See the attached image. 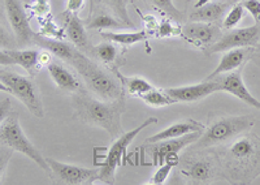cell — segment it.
<instances>
[{
    "label": "cell",
    "mask_w": 260,
    "mask_h": 185,
    "mask_svg": "<svg viewBox=\"0 0 260 185\" xmlns=\"http://www.w3.org/2000/svg\"><path fill=\"white\" fill-rule=\"evenodd\" d=\"M224 175L233 184H251L260 176V137L238 136L222 151Z\"/></svg>",
    "instance_id": "obj_1"
},
{
    "label": "cell",
    "mask_w": 260,
    "mask_h": 185,
    "mask_svg": "<svg viewBox=\"0 0 260 185\" xmlns=\"http://www.w3.org/2000/svg\"><path fill=\"white\" fill-rule=\"evenodd\" d=\"M74 106L78 111V116L83 121L101 127L113 137H117L121 132V114L124 111L122 98L117 101H98L91 97L80 96L74 99Z\"/></svg>",
    "instance_id": "obj_2"
},
{
    "label": "cell",
    "mask_w": 260,
    "mask_h": 185,
    "mask_svg": "<svg viewBox=\"0 0 260 185\" xmlns=\"http://www.w3.org/2000/svg\"><path fill=\"white\" fill-rule=\"evenodd\" d=\"M72 66L83 78L85 84L90 90L103 101H117L122 98V85L112 75L92 63L89 57H86L78 51L76 57L72 60Z\"/></svg>",
    "instance_id": "obj_3"
},
{
    "label": "cell",
    "mask_w": 260,
    "mask_h": 185,
    "mask_svg": "<svg viewBox=\"0 0 260 185\" xmlns=\"http://www.w3.org/2000/svg\"><path fill=\"white\" fill-rule=\"evenodd\" d=\"M255 124V119L251 116H228L217 119L202 132L201 137L192 143L194 149H208L225 143L242 135Z\"/></svg>",
    "instance_id": "obj_4"
},
{
    "label": "cell",
    "mask_w": 260,
    "mask_h": 185,
    "mask_svg": "<svg viewBox=\"0 0 260 185\" xmlns=\"http://www.w3.org/2000/svg\"><path fill=\"white\" fill-rule=\"evenodd\" d=\"M156 117L146 119L141 126L132 129V131L126 132L125 135L120 136V137L116 140V142L111 146L110 150L104 149L106 156H101V152H99V158L102 159L94 161L95 166L99 167V181H103L104 184H115L116 171H117V168L121 166L122 159L126 157L127 146L133 142V140L138 136V133H141L146 127H150L152 126V124H156Z\"/></svg>",
    "instance_id": "obj_5"
},
{
    "label": "cell",
    "mask_w": 260,
    "mask_h": 185,
    "mask_svg": "<svg viewBox=\"0 0 260 185\" xmlns=\"http://www.w3.org/2000/svg\"><path fill=\"white\" fill-rule=\"evenodd\" d=\"M0 145L18 151L31 159L37 166L51 175V168L47 163V159L42 157L41 152L32 145L31 141L26 137L22 128H21L20 120L17 112H11L7 119L0 126Z\"/></svg>",
    "instance_id": "obj_6"
},
{
    "label": "cell",
    "mask_w": 260,
    "mask_h": 185,
    "mask_svg": "<svg viewBox=\"0 0 260 185\" xmlns=\"http://www.w3.org/2000/svg\"><path fill=\"white\" fill-rule=\"evenodd\" d=\"M0 81L11 89V94L20 99L34 116L39 119L45 117L46 112L39 97L38 87L29 77L18 75L15 72L0 69Z\"/></svg>",
    "instance_id": "obj_7"
},
{
    "label": "cell",
    "mask_w": 260,
    "mask_h": 185,
    "mask_svg": "<svg viewBox=\"0 0 260 185\" xmlns=\"http://www.w3.org/2000/svg\"><path fill=\"white\" fill-rule=\"evenodd\" d=\"M51 168V176L59 184L87 185L99 181V168H85L46 158Z\"/></svg>",
    "instance_id": "obj_8"
},
{
    "label": "cell",
    "mask_w": 260,
    "mask_h": 185,
    "mask_svg": "<svg viewBox=\"0 0 260 185\" xmlns=\"http://www.w3.org/2000/svg\"><path fill=\"white\" fill-rule=\"evenodd\" d=\"M260 42V24L242 29H232L221 34L211 46V52H225L232 48L255 47Z\"/></svg>",
    "instance_id": "obj_9"
},
{
    "label": "cell",
    "mask_w": 260,
    "mask_h": 185,
    "mask_svg": "<svg viewBox=\"0 0 260 185\" xmlns=\"http://www.w3.org/2000/svg\"><path fill=\"white\" fill-rule=\"evenodd\" d=\"M4 8H6L9 25L17 38L18 45H26V43L32 42L36 36L30 26L29 18L21 0H4Z\"/></svg>",
    "instance_id": "obj_10"
},
{
    "label": "cell",
    "mask_w": 260,
    "mask_h": 185,
    "mask_svg": "<svg viewBox=\"0 0 260 185\" xmlns=\"http://www.w3.org/2000/svg\"><path fill=\"white\" fill-rule=\"evenodd\" d=\"M202 132L203 131L191 132V133L183 135L181 137L168 138V140L152 142L148 146V151H150L151 157H152V163L155 166H161L168 154H171V152H178L185 149V147L192 145L195 141L201 137Z\"/></svg>",
    "instance_id": "obj_11"
},
{
    "label": "cell",
    "mask_w": 260,
    "mask_h": 185,
    "mask_svg": "<svg viewBox=\"0 0 260 185\" xmlns=\"http://www.w3.org/2000/svg\"><path fill=\"white\" fill-rule=\"evenodd\" d=\"M212 80H216L219 82L220 91L229 92V94L234 96L236 98L241 99L242 102L247 103L248 106L260 110V101L255 98V96H252L251 92L248 91V89L246 87L245 82L242 80L240 68L236 69V71L229 72V73H225V75L217 76V77L212 78Z\"/></svg>",
    "instance_id": "obj_12"
},
{
    "label": "cell",
    "mask_w": 260,
    "mask_h": 185,
    "mask_svg": "<svg viewBox=\"0 0 260 185\" xmlns=\"http://www.w3.org/2000/svg\"><path fill=\"white\" fill-rule=\"evenodd\" d=\"M166 91L176 102H195L206 98L213 92L220 91V86L216 80H206L203 82L189 85V86L172 87V89H167Z\"/></svg>",
    "instance_id": "obj_13"
},
{
    "label": "cell",
    "mask_w": 260,
    "mask_h": 185,
    "mask_svg": "<svg viewBox=\"0 0 260 185\" xmlns=\"http://www.w3.org/2000/svg\"><path fill=\"white\" fill-rule=\"evenodd\" d=\"M181 36L190 43L207 46L213 45L221 37V32L211 22H192L183 27Z\"/></svg>",
    "instance_id": "obj_14"
},
{
    "label": "cell",
    "mask_w": 260,
    "mask_h": 185,
    "mask_svg": "<svg viewBox=\"0 0 260 185\" xmlns=\"http://www.w3.org/2000/svg\"><path fill=\"white\" fill-rule=\"evenodd\" d=\"M252 52H254L252 47L232 48V50L225 51L224 56L221 57L220 63L211 72L206 80H212L217 76L225 75V73H229V72L241 68L245 64V61H247L248 57L251 56Z\"/></svg>",
    "instance_id": "obj_15"
},
{
    "label": "cell",
    "mask_w": 260,
    "mask_h": 185,
    "mask_svg": "<svg viewBox=\"0 0 260 185\" xmlns=\"http://www.w3.org/2000/svg\"><path fill=\"white\" fill-rule=\"evenodd\" d=\"M47 69L53 82L56 84L57 87H60L64 91L80 92L83 90L80 80L60 61H50Z\"/></svg>",
    "instance_id": "obj_16"
},
{
    "label": "cell",
    "mask_w": 260,
    "mask_h": 185,
    "mask_svg": "<svg viewBox=\"0 0 260 185\" xmlns=\"http://www.w3.org/2000/svg\"><path fill=\"white\" fill-rule=\"evenodd\" d=\"M232 4L224 0V2H211V3L203 4L201 7L194 8L190 15V20L192 22H215L219 21L224 16L228 9L231 8Z\"/></svg>",
    "instance_id": "obj_17"
},
{
    "label": "cell",
    "mask_w": 260,
    "mask_h": 185,
    "mask_svg": "<svg viewBox=\"0 0 260 185\" xmlns=\"http://www.w3.org/2000/svg\"><path fill=\"white\" fill-rule=\"evenodd\" d=\"M204 126L202 122L195 121V120H186V121H178L172 124V126L167 127L166 129L160 131L159 133L154 135L147 140V143L157 142V141L168 140V138H176L181 137L183 135L191 133V132L203 131Z\"/></svg>",
    "instance_id": "obj_18"
},
{
    "label": "cell",
    "mask_w": 260,
    "mask_h": 185,
    "mask_svg": "<svg viewBox=\"0 0 260 185\" xmlns=\"http://www.w3.org/2000/svg\"><path fill=\"white\" fill-rule=\"evenodd\" d=\"M65 22H67V36H68L69 41L76 47L80 48V50H91L92 47L90 46L89 36L86 33L85 26H83L82 21H81L80 18L74 15V13L67 12Z\"/></svg>",
    "instance_id": "obj_19"
},
{
    "label": "cell",
    "mask_w": 260,
    "mask_h": 185,
    "mask_svg": "<svg viewBox=\"0 0 260 185\" xmlns=\"http://www.w3.org/2000/svg\"><path fill=\"white\" fill-rule=\"evenodd\" d=\"M34 42L38 43L43 48L57 56L59 59L64 60L67 63H72V60L76 57L78 50L73 47L69 43H65L60 39H51V38H43V37H34Z\"/></svg>",
    "instance_id": "obj_20"
},
{
    "label": "cell",
    "mask_w": 260,
    "mask_h": 185,
    "mask_svg": "<svg viewBox=\"0 0 260 185\" xmlns=\"http://www.w3.org/2000/svg\"><path fill=\"white\" fill-rule=\"evenodd\" d=\"M186 175L194 182L198 184H207L212 180V176L215 175V167L210 159H195L189 164L186 170Z\"/></svg>",
    "instance_id": "obj_21"
},
{
    "label": "cell",
    "mask_w": 260,
    "mask_h": 185,
    "mask_svg": "<svg viewBox=\"0 0 260 185\" xmlns=\"http://www.w3.org/2000/svg\"><path fill=\"white\" fill-rule=\"evenodd\" d=\"M7 54L12 57L15 64H18L20 67L29 72L30 75H34L37 67L39 66V52L36 50H6Z\"/></svg>",
    "instance_id": "obj_22"
},
{
    "label": "cell",
    "mask_w": 260,
    "mask_h": 185,
    "mask_svg": "<svg viewBox=\"0 0 260 185\" xmlns=\"http://www.w3.org/2000/svg\"><path fill=\"white\" fill-rule=\"evenodd\" d=\"M102 37L112 43L133 46L146 39L145 32H102Z\"/></svg>",
    "instance_id": "obj_23"
},
{
    "label": "cell",
    "mask_w": 260,
    "mask_h": 185,
    "mask_svg": "<svg viewBox=\"0 0 260 185\" xmlns=\"http://www.w3.org/2000/svg\"><path fill=\"white\" fill-rule=\"evenodd\" d=\"M117 77L121 82L122 87L127 90L129 94L132 96L139 97L145 94V92L150 91L151 89H154V86L148 82L147 80L142 77H136V76H132V77H126V76H122L121 73H118L117 72Z\"/></svg>",
    "instance_id": "obj_24"
},
{
    "label": "cell",
    "mask_w": 260,
    "mask_h": 185,
    "mask_svg": "<svg viewBox=\"0 0 260 185\" xmlns=\"http://www.w3.org/2000/svg\"><path fill=\"white\" fill-rule=\"evenodd\" d=\"M139 98L142 99L145 103H147L148 106H152V107H166V106L177 103L166 90L151 89L150 91L139 96Z\"/></svg>",
    "instance_id": "obj_25"
},
{
    "label": "cell",
    "mask_w": 260,
    "mask_h": 185,
    "mask_svg": "<svg viewBox=\"0 0 260 185\" xmlns=\"http://www.w3.org/2000/svg\"><path fill=\"white\" fill-rule=\"evenodd\" d=\"M91 52L104 64H112L117 57V48L110 41L92 47Z\"/></svg>",
    "instance_id": "obj_26"
},
{
    "label": "cell",
    "mask_w": 260,
    "mask_h": 185,
    "mask_svg": "<svg viewBox=\"0 0 260 185\" xmlns=\"http://www.w3.org/2000/svg\"><path fill=\"white\" fill-rule=\"evenodd\" d=\"M125 25L120 20H116L112 16L107 15V13H101V15L95 16L90 21L89 27L95 30H107V29H121Z\"/></svg>",
    "instance_id": "obj_27"
},
{
    "label": "cell",
    "mask_w": 260,
    "mask_h": 185,
    "mask_svg": "<svg viewBox=\"0 0 260 185\" xmlns=\"http://www.w3.org/2000/svg\"><path fill=\"white\" fill-rule=\"evenodd\" d=\"M245 17V8H243L242 3L232 4L231 8L228 9V13L224 18V27L226 30H232L242 21V18Z\"/></svg>",
    "instance_id": "obj_28"
},
{
    "label": "cell",
    "mask_w": 260,
    "mask_h": 185,
    "mask_svg": "<svg viewBox=\"0 0 260 185\" xmlns=\"http://www.w3.org/2000/svg\"><path fill=\"white\" fill-rule=\"evenodd\" d=\"M154 7H156L157 9L162 11L166 15L171 16L173 20L176 21H181L182 20V13L177 9V7L173 4L172 0H148Z\"/></svg>",
    "instance_id": "obj_29"
},
{
    "label": "cell",
    "mask_w": 260,
    "mask_h": 185,
    "mask_svg": "<svg viewBox=\"0 0 260 185\" xmlns=\"http://www.w3.org/2000/svg\"><path fill=\"white\" fill-rule=\"evenodd\" d=\"M111 8L113 9V12L118 16L120 21L124 22L125 26L133 27V24H132V20L129 17V13H127L126 8V0H108Z\"/></svg>",
    "instance_id": "obj_30"
},
{
    "label": "cell",
    "mask_w": 260,
    "mask_h": 185,
    "mask_svg": "<svg viewBox=\"0 0 260 185\" xmlns=\"http://www.w3.org/2000/svg\"><path fill=\"white\" fill-rule=\"evenodd\" d=\"M172 166L168 163H162L161 166H160L159 168H157V171L155 172V175L152 176V180H151L148 184H152V185H161L166 182V180L168 179L169 173H171L172 171Z\"/></svg>",
    "instance_id": "obj_31"
},
{
    "label": "cell",
    "mask_w": 260,
    "mask_h": 185,
    "mask_svg": "<svg viewBox=\"0 0 260 185\" xmlns=\"http://www.w3.org/2000/svg\"><path fill=\"white\" fill-rule=\"evenodd\" d=\"M241 3L245 11L254 17L255 22L260 24V0H242Z\"/></svg>",
    "instance_id": "obj_32"
},
{
    "label": "cell",
    "mask_w": 260,
    "mask_h": 185,
    "mask_svg": "<svg viewBox=\"0 0 260 185\" xmlns=\"http://www.w3.org/2000/svg\"><path fill=\"white\" fill-rule=\"evenodd\" d=\"M160 37H171V36H180L182 33V29L180 27H173L169 21H164L160 26Z\"/></svg>",
    "instance_id": "obj_33"
},
{
    "label": "cell",
    "mask_w": 260,
    "mask_h": 185,
    "mask_svg": "<svg viewBox=\"0 0 260 185\" xmlns=\"http://www.w3.org/2000/svg\"><path fill=\"white\" fill-rule=\"evenodd\" d=\"M13 45H15L13 39L9 37V34L4 30V27L0 25V47L6 48V50H11Z\"/></svg>",
    "instance_id": "obj_34"
},
{
    "label": "cell",
    "mask_w": 260,
    "mask_h": 185,
    "mask_svg": "<svg viewBox=\"0 0 260 185\" xmlns=\"http://www.w3.org/2000/svg\"><path fill=\"white\" fill-rule=\"evenodd\" d=\"M11 107H12V103H11L9 98H4L3 101H0V126L9 115Z\"/></svg>",
    "instance_id": "obj_35"
},
{
    "label": "cell",
    "mask_w": 260,
    "mask_h": 185,
    "mask_svg": "<svg viewBox=\"0 0 260 185\" xmlns=\"http://www.w3.org/2000/svg\"><path fill=\"white\" fill-rule=\"evenodd\" d=\"M13 150H7V151H2L0 152V179L3 176L4 170H6L7 164H8L9 158L12 156Z\"/></svg>",
    "instance_id": "obj_36"
},
{
    "label": "cell",
    "mask_w": 260,
    "mask_h": 185,
    "mask_svg": "<svg viewBox=\"0 0 260 185\" xmlns=\"http://www.w3.org/2000/svg\"><path fill=\"white\" fill-rule=\"evenodd\" d=\"M85 0H67V12L76 13L83 6Z\"/></svg>",
    "instance_id": "obj_37"
},
{
    "label": "cell",
    "mask_w": 260,
    "mask_h": 185,
    "mask_svg": "<svg viewBox=\"0 0 260 185\" xmlns=\"http://www.w3.org/2000/svg\"><path fill=\"white\" fill-rule=\"evenodd\" d=\"M12 64H15V61L7 54V51L0 50V66H12Z\"/></svg>",
    "instance_id": "obj_38"
},
{
    "label": "cell",
    "mask_w": 260,
    "mask_h": 185,
    "mask_svg": "<svg viewBox=\"0 0 260 185\" xmlns=\"http://www.w3.org/2000/svg\"><path fill=\"white\" fill-rule=\"evenodd\" d=\"M0 91H3V92H7V94H11V89H9L7 85H4L2 81H0Z\"/></svg>",
    "instance_id": "obj_39"
},
{
    "label": "cell",
    "mask_w": 260,
    "mask_h": 185,
    "mask_svg": "<svg viewBox=\"0 0 260 185\" xmlns=\"http://www.w3.org/2000/svg\"><path fill=\"white\" fill-rule=\"evenodd\" d=\"M211 2H213V0H198V2H197V3L194 4V8H197V7H201V6H203V4L211 3Z\"/></svg>",
    "instance_id": "obj_40"
},
{
    "label": "cell",
    "mask_w": 260,
    "mask_h": 185,
    "mask_svg": "<svg viewBox=\"0 0 260 185\" xmlns=\"http://www.w3.org/2000/svg\"><path fill=\"white\" fill-rule=\"evenodd\" d=\"M231 4H234V3H238V2H241V0H228Z\"/></svg>",
    "instance_id": "obj_41"
},
{
    "label": "cell",
    "mask_w": 260,
    "mask_h": 185,
    "mask_svg": "<svg viewBox=\"0 0 260 185\" xmlns=\"http://www.w3.org/2000/svg\"><path fill=\"white\" fill-rule=\"evenodd\" d=\"M25 2H26V3H31L32 0H25Z\"/></svg>",
    "instance_id": "obj_42"
},
{
    "label": "cell",
    "mask_w": 260,
    "mask_h": 185,
    "mask_svg": "<svg viewBox=\"0 0 260 185\" xmlns=\"http://www.w3.org/2000/svg\"><path fill=\"white\" fill-rule=\"evenodd\" d=\"M257 61H259V63H260V55H259V57H257Z\"/></svg>",
    "instance_id": "obj_43"
}]
</instances>
